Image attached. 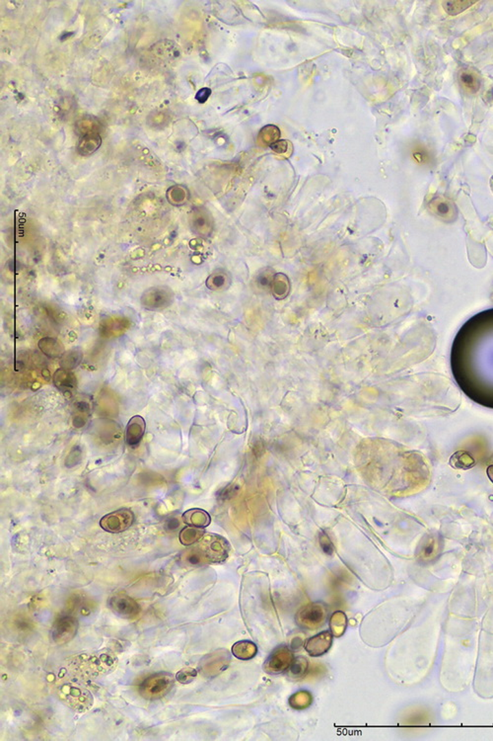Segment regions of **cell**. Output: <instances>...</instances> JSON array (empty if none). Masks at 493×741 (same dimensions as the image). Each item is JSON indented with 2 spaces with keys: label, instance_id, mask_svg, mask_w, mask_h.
<instances>
[{
  "label": "cell",
  "instance_id": "cell-27",
  "mask_svg": "<svg viewBox=\"0 0 493 741\" xmlns=\"http://www.w3.org/2000/svg\"><path fill=\"white\" fill-rule=\"evenodd\" d=\"M481 629L488 632V633L493 634V596L487 611L485 612V617H483V622H481Z\"/></svg>",
  "mask_w": 493,
  "mask_h": 741
},
{
  "label": "cell",
  "instance_id": "cell-24",
  "mask_svg": "<svg viewBox=\"0 0 493 741\" xmlns=\"http://www.w3.org/2000/svg\"><path fill=\"white\" fill-rule=\"evenodd\" d=\"M72 376H74V375L69 374V373L65 372V370H58L54 379H58H58H54V383H56V385L60 388H72V386H74V379Z\"/></svg>",
  "mask_w": 493,
  "mask_h": 741
},
{
  "label": "cell",
  "instance_id": "cell-14",
  "mask_svg": "<svg viewBox=\"0 0 493 741\" xmlns=\"http://www.w3.org/2000/svg\"><path fill=\"white\" fill-rule=\"evenodd\" d=\"M333 643V635L331 632L325 631L309 638L305 643V651L312 656H321L331 649Z\"/></svg>",
  "mask_w": 493,
  "mask_h": 741
},
{
  "label": "cell",
  "instance_id": "cell-4",
  "mask_svg": "<svg viewBox=\"0 0 493 741\" xmlns=\"http://www.w3.org/2000/svg\"><path fill=\"white\" fill-rule=\"evenodd\" d=\"M478 597L474 584L461 583L452 593L449 601V614L463 618H476Z\"/></svg>",
  "mask_w": 493,
  "mask_h": 741
},
{
  "label": "cell",
  "instance_id": "cell-6",
  "mask_svg": "<svg viewBox=\"0 0 493 741\" xmlns=\"http://www.w3.org/2000/svg\"><path fill=\"white\" fill-rule=\"evenodd\" d=\"M175 685L174 676L167 672L151 675L140 684V694L149 701L162 699L171 692Z\"/></svg>",
  "mask_w": 493,
  "mask_h": 741
},
{
  "label": "cell",
  "instance_id": "cell-15",
  "mask_svg": "<svg viewBox=\"0 0 493 741\" xmlns=\"http://www.w3.org/2000/svg\"><path fill=\"white\" fill-rule=\"evenodd\" d=\"M145 433V421L142 416H133L127 426L126 441L129 447L136 448Z\"/></svg>",
  "mask_w": 493,
  "mask_h": 741
},
{
  "label": "cell",
  "instance_id": "cell-13",
  "mask_svg": "<svg viewBox=\"0 0 493 741\" xmlns=\"http://www.w3.org/2000/svg\"><path fill=\"white\" fill-rule=\"evenodd\" d=\"M109 607L113 613L126 619L138 617L140 612V606L133 598L127 595L117 594L109 600Z\"/></svg>",
  "mask_w": 493,
  "mask_h": 741
},
{
  "label": "cell",
  "instance_id": "cell-5",
  "mask_svg": "<svg viewBox=\"0 0 493 741\" xmlns=\"http://www.w3.org/2000/svg\"><path fill=\"white\" fill-rule=\"evenodd\" d=\"M80 658L79 667L83 670L84 674L92 676L110 674L118 665L117 656L109 651H98L88 656L84 654Z\"/></svg>",
  "mask_w": 493,
  "mask_h": 741
},
{
  "label": "cell",
  "instance_id": "cell-12",
  "mask_svg": "<svg viewBox=\"0 0 493 741\" xmlns=\"http://www.w3.org/2000/svg\"><path fill=\"white\" fill-rule=\"evenodd\" d=\"M78 629V620L72 616H63L54 623L52 638L58 645H65L74 640Z\"/></svg>",
  "mask_w": 493,
  "mask_h": 741
},
{
  "label": "cell",
  "instance_id": "cell-8",
  "mask_svg": "<svg viewBox=\"0 0 493 741\" xmlns=\"http://www.w3.org/2000/svg\"><path fill=\"white\" fill-rule=\"evenodd\" d=\"M197 551L204 561L210 563H220L226 560L228 554V544L223 538L215 534H206L199 541Z\"/></svg>",
  "mask_w": 493,
  "mask_h": 741
},
{
  "label": "cell",
  "instance_id": "cell-17",
  "mask_svg": "<svg viewBox=\"0 0 493 741\" xmlns=\"http://www.w3.org/2000/svg\"><path fill=\"white\" fill-rule=\"evenodd\" d=\"M183 520L188 526L195 528H204L210 523V517L206 511L201 509H192L184 513Z\"/></svg>",
  "mask_w": 493,
  "mask_h": 741
},
{
  "label": "cell",
  "instance_id": "cell-10",
  "mask_svg": "<svg viewBox=\"0 0 493 741\" xmlns=\"http://www.w3.org/2000/svg\"><path fill=\"white\" fill-rule=\"evenodd\" d=\"M135 521V515L129 509H120L115 512L104 516L100 521V526L109 533H122L131 528Z\"/></svg>",
  "mask_w": 493,
  "mask_h": 741
},
{
  "label": "cell",
  "instance_id": "cell-28",
  "mask_svg": "<svg viewBox=\"0 0 493 741\" xmlns=\"http://www.w3.org/2000/svg\"><path fill=\"white\" fill-rule=\"evenodd\" d=\"M413 159H415L419 163H422V165L428 163L431 159V156L430 154H429V152L422 147L415 149V151H413Z\"/></svg>",
  "mask_w": 493,
  "mask_h": 741
},
{
  "label": "cell",
  "instance_id": "cell-29",
  "mask_svg": "<svg viewBox=\"0 0 493 741\" xmlns=\"http://www.w3.org/2000/svg\"><path fill=\"white\" fill-rule=\"evenodd\" d=\"M321 545L324 552L326 554H331L333 552V545L331 544L329 539L327 536H322L321 537Z\"/></svg>",
  "mask_w": 493,
  "mask_h": 741
},
{
  "label": "cell",
  "instance_id": "cell-20",
  "mask_svg": "<svg viewBox=\"0 0 493 741\" xmlns=\"http://www.w3.org/2000/svg\"><path fill=\"white\" fill-rule=\"evenodd\" d=\"M208 287L213 291L224 290L228 288L231 284V278L228 273L225 271H217L208 277Z\"/></svg>",
  "mask_w": 493,
  "mask_h": 741
},
{
  "label": "cell",
  "instance_id": "cell-25",
  "mask_svg": "<svg viewBox=\"0 0 493 741\" xmlns=\"http://www.w3.org/2000/svg\"><path fill=\"white\" fill-rule=\"evenodd\" d=\"M197 675V671L194 668H183L177 674L176 679L181 684H188L195 680Z\"/></svg>",
  "mask_w": 493,
  "mask_h": 741
},
{
  "label": "cell",
  "instance_id": "cell-19",
  "mask_svg": "<svg viewBox=\"0 0 493 741\" xmlns=\"http://www.w3.org/2000/svg\"><path fill=\"white\" fill-rule=\"evenodd\" d=\"M460 84L463 90L469 94H474L479 90L481 81L478 74L471 70H465L460 74Z\"/></svg>",
  "mask_w": 493,
  "mask_h": 741
},
{
  "label": "cell",
  "instance_id": "cell-26",
  "mask_svg": "<svg viewBox=\"0 0 493 741\" xmlns=\"http://www.w3.org/2000/svg\"><path fill=\"white\" fill-rule=\"evenodd\" d=\"M276 273L272 271V270H263L256 277V283H258L259 287L265 289V290H270V285H272V279Z\"/></svg>",
  "mask_w": 493,
  "mask_h": 741
},
{
  "label": "cell",
  "instance_id": "cell-3",
  "mask_svg": "<svg viewBox=\"0 0 493 741\" xmlns=\"http://www.w3.org/2000/svg\"><path fill=\"white\" fill-rule=\"evenodd\" d=\"M472 688L483 699L493 698V634L481 629Z\"/></svg>",
  "mask_w": 493,
  "mask_h": 741
},
{
  "label": "cell",
  "instance_id": "cell-22",
  "mask_svg": "<svg viewBox=\"0 0 493 741\" xmlns=\"http://www.w3.org/2000/svg\"><path fill=\"white\" fill-rule=\"evenodd\" d=\"M308 661L304 658H297L293 659L292 665L288 668V676L290 678L295 679V680H299V679L305 677L307 671H308Z\"/></svg>",
  "mask_w": 493,
  "mask_h": 741
},
{
  "label": "cell",
  "instance_id": "cell-1",
  "mask_svg": "<svg viewBox=\"0 0 493 741\" xmlns=\"http://www.w3.org/2000/svg\"><path fill=\"white\" fill-rule=\"evenodd\" d=\"M451 367L468 397L493 408V309L476 313L459 329Z\"/></svg>",
  "mask_w": 493,
  "mask_h": 741
},
{
  "label": "cell",
  "instance_id": "cell-16",
  "mask_svg": "<svg viewBox=\"0 0 493 741\" xmlns=\"http://www.w3.org/2000/svg\"><path fill=\"white\" fill-rule=\"evenodd\" d=\"M292 286L288 276L283 273H276L270 285V293L277 301H283L289 295Z\"/></svg>",
  "mask_w": 493,
  "mask_h": 741
},
{
  "label": "cell",
  "instance_id": "cell-9",
  "mask_svg": "<svg viewBox=\"0 0 493 741\" xmlns=\"http://www.w3.org/2000/svg\"><path fill=\"white\" fill-rule=\"evenodd\" d=\"M328 616V609L322 603L309 604L299 611L296 620L302 628L314 629L321 627Z\"/></svg>",
  "mask_w": 493,
  "mask_h": 741
},
{
  "label": "cell",
  "instance_id": "cell-11",
  "mask_svg": "<svg viewBox=\"0 0 493 741\" xmlns=\"http://www.w3.org/2000/svg\"><path fill=\"white\" fill-rule=\"evenodd\" d=\"M293 659L294 656L288 647H276L265 661L263 669L269 674H283L284 671H287Z\"/></svg>",
  "mask_w": 493,
  "mask_h": 741
},
{
  "label": "cell",
  "instance_id": "cell-23",
  "mask_svg": "<svg viewBox=\"0 0 493 741\" xmlns=\"http://www.w3.org/2000/svg\"><path fill=\"white\" fill-rule=\"evenodd\" d=\"M476 2L470 1V0H453V1H444L442 4L443 8L449 15L455 16L471 8Z\"/></svg>",
  "mask_w": 493,
  "mask_h": 741
},
{
  "label": "cell",
  "instance_id": "cell-18",
  "mask_svg": "<svg viewBox=\"0 0 493 741\" xmlns=\"http://www.w3.org/2000/svg\"><path fill=\"white\" fill-rule=\"evenodd\" d=\"M256 645L254 643L249 642V640H242V642L236 643L232 647V652H233L235 658L241 659V660H248V659L253 658L256 654Z\"/></svg>",
  "mask_w": 493,
  "mask_h": 741
},
{
  "label": "cell",
  "instance_id": "cell-21",
  "mask_svg": "<svg viewBox=\"0 0 493 741\" xmlns=\"http://www.w3.org/2000/svg\"><path fill=\"white\" fill-rule=\"evenodd\" d=\"M204 537V532L201 528H195V527L188 526L182 530L179 533V542L184 545H192L195 543L199 542L201 539Z\"/></svg>",
  "mask_w": 493,
  "mask_h": 741
},
{
  "label": "cell",
  "instance_id": "cell-7",
  "mask_svg": "<svg viewBox=\"0 0 493 741\" xmlns=\"http://www.w3.org/2000/svg\"><path fill=\"white\" fill-rule=\"evenodd\" d=\"M60 695L65 704L79 713L90 710L94 703V698L90 691L74 684L61 686Z\"/></svg>",
  "mask_w": 493,
  "mask_h": 741
},
{
  "label": "cell",
  "instance_id": "cell-30",
  "mask_svg": "<svg viewBox=\"0 0 493 741\" xmlns=\"http://www.w3.org/2000/svg\"><path fill=\"white\" fill-rule=\"evenodd\" d=\"M437 205V210L439 213H447L449 212L450 208L448 205L443 203V202H441V203Z\"/></svg>",
  "mask_w": 493,
  "mask_h": 741
},
{
  "label": "cell",
  "instance_id": "cell-2",
  "mask_svg": "<svg viewBox=\"0 0 493 741\" xmlns=\"http://www.w3.org/2000/svg\"><path fill=\"white\" fill-rule=\"evenodd\" d=\"M445 624L440 683L449 692H462L474 678L481 625L476 618L458 617L452 614H449Z\"/></svg>",
  "mask_w": 493,
  "mask_h": 741
}]
</instances>
